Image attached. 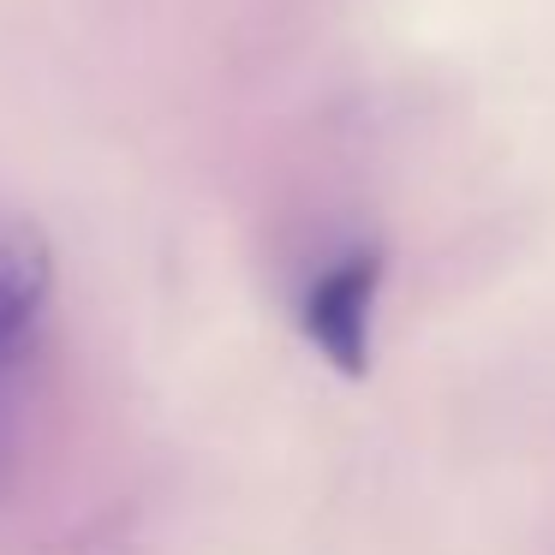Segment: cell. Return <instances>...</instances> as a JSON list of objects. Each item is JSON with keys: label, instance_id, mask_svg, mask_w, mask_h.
Returning <instances> with one entry per match:
<instances>
[{"label": "cell", "instance_id": "cell-1", "mask_svg": "<svg viewBox=\"0 0 555 555\" xmlns=\"http://www.w3.org/2000/svg\"><path fill=\"white\" fill-rule=\"evenodd\" d=\"M376 293H383V251H376V245H352V251L328 257L299 293L305 340H311L340 376H359L364 364H371Z\"/></svg>", "mask_w": 555, "mask_h": 555}, {"label": "cell", "instance_id": "cell-2", "mask_svg": "<svg viewBox=\"0 0 555 555\" xmlns=\"http://www.w3.org/2000/svg\"><path fill=\"white\" fill-rule=\"evenodd\" d=\"M54 245L30 216H0V359H42Z\"/></svg>", "mask_w": 555, "mask_h": 555}, {"label": "cell", "instance_id": "cell-3", "mask_svg": "<svg viewBox=\"0 0 555 555\" xmlns=\"http://www.w3.org/2000/svg\"><path fill=\"white\" fill-rule=\"evenodd\" d=\"M42 359H0V495L18 478V460L30 448V400H37Z\"/></svg>", "mask_w": 555, "mask_h": 555}, {"label": "cell", "instance_id": "cell-4", "mask_svg": "<svg viewBox=\"0 0 555 555\" xmlns=\"http://www.w3.org/2000/svg\"><path fill=\"white\" fill-rule=\"evenodd\" d=\"M66 555H126V550H120V543L102 538V543H85V550H66Z\"/></svg>", "mask_w": 555, "mask_h": 555}]
</instances>
